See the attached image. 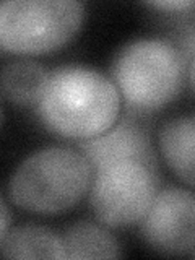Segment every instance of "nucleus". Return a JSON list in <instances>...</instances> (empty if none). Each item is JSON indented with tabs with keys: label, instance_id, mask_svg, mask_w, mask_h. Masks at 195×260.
<instances>
[{
	"label": "nucleus",
	"instance_id": "f257e3e1",
	"mask_svg": "<svg viewBox=\"0 0 195 260\" xmlns=\"http://www.w3.org/2000/svg\"><path fill=\"white\" fill-rule=\"evenodd\" d=\"M43 125L72 140H88L111 128L120 114V94L112 80L83 65L49 70L35 104Z\"/></svg>",
	"mask_w": 195,
	"mask_h": 260
},
{
	"label": "nucleus",
	"instance_id": "f03ea898",
	"mask_svg": "<svg viewBox=\"0 0 195 260\" xmlns=\"http://www.w3.org/2000/svg\"><path fill=\"white\" fill-rule=\"evenodd\" d=\"M94 169L83 153L69 146H46L24 158L8 182L16 207L39 215L72 208L85 197Z\"/></svg>",
	"mask_w": 195,
	"mask_h": 260
},
{
	"label": "nucleus",
	"instance_id": "7ed1b4c3",
	"mask_svg": "<svg viewBox=\"0 0 195 260\" xmlns=\"http://www.w3.org/2000/svg\"><path fill=\"white\" fill-rule=\"evenodd\" d=\"M185 67L174 43L145 36L128 41L119 49L111 63V75L127 109L154 112L179 94Z\"/></svg>",
	"mask_w": 195,
	"mask_h": 260
},
{
	"label": "nucleus",
	"instance_id": "20e7f679",
	"mask_svg": "<svg viewBox=\"0 0 195 260\" xmlns=\"http://www.w3.org/2000/svg\"><path fill=\"white\" fill-rule=\"evenodd\" d=\"M85 18L78 0H5L0 2V51L46 54L77 35Z\"/></svg>",
	"mask_w": 195,
	"mask_h": 260
},
{
	"label": "nucleus",
	"instance_id": "39448f33",
	"mask_svg": "<svg viewBox=\"0 0 195 260\" xmlns=\"http://www.w3.org/2000/svg\"><path fill=\"white\" fill-rule=\"evenodd\" d=\"M89 205L109 228L142 221L158 192V173L138 161H114L94 171Z\"/></svg>",
	"mask_w": 195,
	"mask_h": 260
},
{
	"label": "nucleus",
	"instance_id": "423d86ee",
	"mask_svg": "<svg viewBox=\"0 0 195 260\" xmlns=\"http://www.w3.org/2000/svg\"><path fill=\"white\" fill-rule=\"evenodd\" d=\"M193 193L171 185L158 190L140 221L143 239L165 254L193 257Z\"/></svg>",
	"mask_w": 195,
	"mask_h": 260
},
{
	"label": "nucleus",
	"instance_id": "0eeeda50",
	"mask_svg": "<svg viewBox=\"0 0 195 260\" xmlns=\"http://www.w3.org/2000/svg\"><path fill=\"white\" fill-rule=\"evenodd\" d=\"M77 150L88 158L94 171L109 162L124 159L142 162L154 173L159 171L156 151L148 130L130 116L117 119L116 124L101 135L80 140L77 143Z\"/></svg>",
	"mask_w": 195,
	"mask_h": 260
},
{
	"label": "nucleus",
	"instance_id": "6e6552de",
	"mask_svg": "<svg viewBox=\"0 0 195 260\" xmlns=\"http://www.w3.org/2000/svg\"><path fill=\"white\" fill-rule=\"evenodd\" d=\"M158 142L162 158L169 168L187 185H193L195 120L192 114L165 122L159 128Z\"/></svg>",
	"mask_w": 195,
	"mask_h": 260
},
{
	"label": "nucleus",
	"instance_id": "1a4fd4ad",
	"mask_svg": "<svg viewBox=\"0 0 195 260\" xmlns=\"http://www.w3.org/2000/svg\"><path fill=\"white\" fill-rule=\"evenodd\" d=\"M0 250L10 258H65L60 236L35 224L8 230L0 242Z\"/></svg>",
	"mask_w": 195,
	"mask_h": 260
},
{
	"label": "nucleus",
	"instance_id": "9d476101",
	"mask_svg": "<svg viewBox=\"0 0 195 260\" xmlns=\"http://www.w3.org/2000/svg\"><path fill=\"white\" fill-rule=\"evenodd\" d=\"M47 75L49 70L35 60L8 62L0 70V93L18 106H35Z\"/></svg>",
	"mask_w": 195,
	"mask_h": 260
},
{
	"label": "nucleus",
	"instance_id": "9b49d317",
	"mask_svg": "<svg viewBox=\"0 0 195 260\" xmlns=\"http://www.w3.org/2000/svg\"><path fill=\"white\" fill-rule=\"evenodd\" d=\"M62 244L65 258H116L122 255L117 239L108 230L88 221L70 226Z\"/></svg>",
	"mask_w": 195,
	"mask_h": 260
},
{
	"label": "nucleus",
	"instance_id": "f8f14e48",
	"mask_svg": "<svg viewBox=\"0 0 195 260\" xmlns=\"http://www.w3.org/2000/svg\"><path fill=\"white\" fill-rule=\"evenodd\" d=\"M146 5L165 12H184L185 8H192L193 2L192 0H162V2L156 0V2H146Z\"/></svg>",
	"mask_w": 195,
	"mask_h": 260
},
{
	"label": "nucleus",
	"instance_id": "ddd939ff",
	"mask_svg": "<svg viewBox=\"0 0 195 260\" xmlns=\"http://www.w3.org/2000/svg\"><path fill=\"white\" fill-rule=\"evenodd\" d=\"M10 211H8V207L5 205L4 199L0 197V242L5 238V234L10 230Z\"/></svg>",
	"mask_w": 195,
	"mask_h": 260
},
{
	"label": "nucleus",
	"instance_id": "4468645a",
	"mask_svg": "<svg viewBox=\"0 0 195 260\" xmlns=\"http://www.w3.org/2000/svg\"><path fill=\"white\" fill-rule=\"evenodd\" d=\"M0 120H2V109H0Z\"/></svg>",
	"mask_w": 195,
	"mask_h": 260
}]
</instances>
